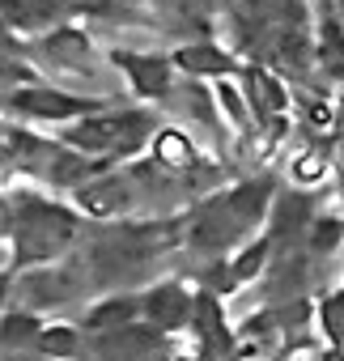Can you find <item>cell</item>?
<instances>
[{
	"instance_id": "6da1fadb",
	"label": "cell",
	"mask_w": 344,
	"mask_h": 361,
	"mask_svg": "<svg viewBox=\"0 0 344 361\" xmlns=\"http://www.w3.org/2000/svg\"><path fill=\"white\" fill-rule=\"evenodd\" d=\"M22 106L26 111H39V115H73L81 102L60 98V94H22Z\"/></svg>"
},
{
	"instance_id": "7a4b0ae2",
	"label": "cell",
	"mask_w": 344,
	"mask_h": 361,
	"mask_svg": "<svg viewBox=\"0 0 344 361\" xmlns=\"http://www.w3.org/2000/svg\"><path fill=\"white\" fill-rule=\"evenodd\" d=\"M132 73H136V81H140L145 90H161V85H166V73H161L157 60H136Z\"/></svg>"
},
{
	"instance_id": "3957f363",
	"label": "cell",
	"mask_w": 344,
	"mask_h": 361,
	"mask_svg": "<svg viewBox=\"0 0 344 361\" xmlns=\"http://www.w3.org/2000/svg\"><path fill=\"white\" fill-rule=\"evenodd\" d=\"M179 64H188V68H226V56L221 51H183Z\"/></svg>"
},
{
	"instance_id": "277c9868",
	"label": "cell",
	"mask_w": 344,
	"mask_h": 361,
	"mask_svg": "<svg viewBox=\"0 0 344 361\" xmlns=\"http://www.w3.org/2000/svg\"><path fill=\"white\" fill-rule=\"evenodd\" d=\"M85 204H90L94 213H106V209H115V204H119V192H115V188H98V192H85Z\"/></svg>"
},
{
	"instance_id": "5b68a950",
	"label": "cell",
	"mask_w": 344,
	"mask_h": 361,
	"mask_svg": "<svg viewBox=\"0 0 344 361\" xmlns=\"http://www.w3.org/2000/svg\"><path fill=\"white\" fill-rule=\"evenodd\" d=\"M157 149H161V157H166V161H175V166H183V161H188V145H183L179 136H161V145H157Z\"/></svg>"
},
{
	"instance_id": "8992f818",
	"label": "cell",
	"mask_w": 344,
	"mask_h": 361,
	"mask_svg": "<svg viewBox=\"0 0 344 361\" xmlns=\"http://www.w3.org/2000/svg\"><path fill=\"white\" fill-rule=\"evenodd\" d=\"M297 174H302V178H319V174H323V161H319V157L310 153V157H302V166H297Z\"/></svg>"
}]
</instances>
